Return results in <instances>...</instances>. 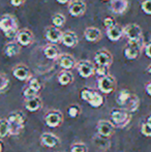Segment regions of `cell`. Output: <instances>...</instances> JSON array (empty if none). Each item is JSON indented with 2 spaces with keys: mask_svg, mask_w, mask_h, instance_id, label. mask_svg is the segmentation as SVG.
Here are the masks:
<instances>
[{
  "mask_svg": "<svg viewBox=\"0 0 151 152\" xmlns=\"http://www.w3.org/2000/svg\"><path fill=\"white\" fill-rule=\"evenodd\" d=\"M0 30L7 38H14L18 32V20L14 15L5 14L0 18Z\"/></svg>",
  "mask_w": 151,
  "mask_h": 152,
  "instance_id": "1",
  "label": "cell"
},
{
  "mask_svg": "<svg viewBox=\"0 0 151 152\" xmlns=\"http://www.w3.org/2000/svg\"><path fill=\"white\" fill-rule=\"evenodd\" d=\"M143 47V37L138 40H128L124 50H123L124 57L126 59H128V60H135V59H137L140 56L141 50Z\"/></svg>",
  "mask_w": 151,
  "mask_h": 152,
  "instance_id": "2",
  "label": "cell"
},
{
  "mask_svg": "<svg viewBox=\"0 0 151 152\" xmlns=\"http://www.w3.org/2000/svg\"><path fill=\"white\" fill-rule=\"evenodd\" d=\"M7 121L9 123L10 134H19L25 125V116L21 112H14L8 115Z\"/></svg>",
  "mask_w": 151,
  "mask_h": 152,
  "instance_id": "3",
  "label": "cell"
},
{
  "mask_svg": "<svg viewBox=\"0 0 151 152\" xmlns=\"http://www.w3.org/2000/svg\"><path fill=\"white\" fill-rule=\"evenodd\" d=\"M111 120L114 125L123 127L131 120V113L125 109H113L111 111Z\"/></svg>",
  "mask_w": 151,
  "mask_h": 152,
  "instance_id": "4",
  "label": "cell"
},
{
  "mask_svg": "<svg viewBox=\"0 0 151 152\" xmlns=\"http://www.w3.org/2000/svg\"><path fill=\"white\" fill-rule=\"evenodd\" d=\"M97 85H98V89L101 92L105 94H110L116 88V80L113 76L107 75V76L101 77L98 79Z\"/></svg>",
  "mask_w": 151,
  "mask_h": 152,
  "instance_id": "5",
  "label": "cell"
},
{
  "mask_svg": "<svg viewBox=\"0 0 151 152\" xmlns=\"http://www.w3.org/2000/svg\"><path fill=\"white\" fill-rule=\"evenodd\" d=\"M76 68L82 78L87 79L94 75L95 66L88 60H81L76 64Z\"/></svg>",
  "mask_w": 151,
  "mask_h": 152,
  "instance_id": "6",
  "label": "cell"
},
{
  "mask_svg": "<svg viewBox=\"0 0 151 152\" xmlns=\"http://www.w3.org/2000/svg\"><path fill=\"white\" fill-rule=\"evenodd\" d=\"M69 12L73 17H81L86 12V3L84 0H71L67 5Z\"/></svg>",
  "mask_w": 151,
  "mask_h": 152,
  "instance_id": "7",
  "label": "cell"
},
{
  "mask_svg": "<svg viewBox=\"0 0 151 152\" xmlns=\"http://www.w3.org/2000/svg\"><path fill=\"white\" fill-rule=\"evenodd\" d=\"M123 32H124V36L128 40H138L143 37L142 36V28L135 23L126 25L123 28Z\"/></svg>",
  "mask_w": 151,
  "mask_h": 152,
  "instance_id": "8",
  "label": "cell"
},
{
  "mask_svg": "<svg viewBox=\"0 0 151 152\" xmlns=\"http://www.w3.org/2000/svg\"><path fill=\"white\" fill-rule=\"evenodd\" d=\"M63 32L56 26H50L46 29L44 32V37L48 40L49 42H52V44H58L62 39Z\"/></svg>",
  "mask_w": 151,
  "mask_h": 152,
  "instance_id": "9",
  "label": "cell"
},
{
  "mask_svg": "<svg viewBox=\"0 0 151 152\" xmlns=\"http://www.w3.org/2000/svg\"><path fill=\"white\" fill-rule=\"evenodd\" d=\"M63 116L59 111H50L44 116V121L49 127H57L62 123Z\"/></svg>",
  "mask_w": 151,
  "mask_h": 152,
  "instance_id": "10",
  "label": "cell"
},
{
  "mask_svg": "<svg viewBox=\"0 0 151 152\" xmlns=\"http://www.w3.org/2000/svg\"><path fill=\"white\" fill-rule=\"evenodd\" d=\"M94 61L96 65H105L110 66L113 62V56L112 54L107 50H99L95 53L94 55Z\"/></svg>",
  "mask_w": 151,
  "mask_h": 152,
  "instance_id": "11",
  "label": "cell"
},
{
  "mask_svg": "<svg viewBox=\"0 0 151 152\" xmlns=\"http://www.w3.org/2000/svg\"><path fill=\"white\" fill-rule=\"evenodd\" d=\"M97 128V132L101 134L104 138H109L113 134L114 129H115V125L113 122H110L107 120H101L98 121L96 125Z\"/></svg>",
  "mask_w": 151,
  "mask_h": 152,
  "instance_id": "12",
  "label": "cell"
},
{
  "mask_svg": "<svg viewBox=\"0 0 151 152\" xmlns=\"http://www.w3.org/2000/svg\"><path fill=\"white\" fill-rule=\"evenodd\" d=\"M17 42L23 47H28L33 42V33L29 29H21L17 32Z\"/></svg>",
  "mask_w": 151,
  "mask_h": 152,
  "instance_id": "13",
  "label": "cell"
},
{
  "mask_svg": "<svg viewBox=\"0 0 151 152\" xmlns=\"http://www.w3.org/2000/svg\"><path fill=\"white\" fill-rule=\"evenodd\" d=\"M12 76L19 81H27L31 77L30 69L25 64H18L12 69Z\"/></svg>",
  "mask_w": 151,
  "mask_h": 152,
  "instance_id": "14",
  "label": "cell"
},
{
  "mask_svg": "<svg viewBox=\"0 0 151 152\" xmlns=\"http://www.w3.org/2000/svg\"><path fill=\"white\" fill-rule=\"evenodd\" d=\"M61 42H62L65 47H67V48H75L79 42V37L76 32L71 31V30L65 31V32H63Z\"/></svg>",
  "mask_w": 151,
  "mask_h": 152,
  "instance_id": "15",
  "label": "cell"
},
{
  "mask_svg": "<svg viewBox=\"0 0 151 152\" xmlns=\"http://www.w3.org/2000/svg\"><path fill=\"white\" fill-rule=\"evenodd\" d=\"M101 31L96 27H88L84 31V37L89 42H96L101 39Z\"/></svg>",
  "mask_w": 151,
  "mask_h": 152,
  "instance_id": "16",
  "label": "cell"
},
{
  "mask_svg": "<svg viewBox=\"0 0 151 152\" xmlns=\"http://www.w3.org/2000/svg\"><path fill=\"white\" fill-rule=\"evenodd\" d=\"M124 35L123 27L118 24H115L112 27L107 28V36L111 42H118Z\"/></svg>",
  "mask_w": 151,
  "mask_h": 152,
  "instance_id": "17",
  "label": "cell"
},
{
  "mask_svg": "<svg viewBox=\"0 0 151 152\" xmlns=\"http://www.w3.org/2000/svg\"><path fill=\"white\" fill-rule=\"evenodd\" d=\"M110 7L113 14L122 15L128 8V1L127 0H111Z\"/></svg>",
  "mask_w": 151,
  "mask_h": 152,
  "instance_id": "18",
  "label": "cell"
},
{
  "mask_svg": "<svg viewBox=\"0 0 151 152\" xmlns=\"http://www.w3.org/2000/svg\"><path fill=\"white\" fill-rule=\"evenodd\" d=\"M57 61H58V64L60 67H62L63 69H67V70L74 68L77 64L75 61V58L69 54H61L60 56L58 57Z\"/></svg>",
  "mask_w": 151,
  "mask_h": 152,
  "instance_id": "19",
  "label": "cell"
},
{
  "mask_svg": "<svg viewBox=\"0 0 151 152\" xmlns=\"http://www.w3.org/2000/svg\"><path fill=\"white\" fill-rule=\"evenodd\" d=\"M44 54L48 59H52V60H56L58 57L60 56V50L55 44H48L44 46Z\"/></svg>",
  "mask_w": 151,
  "mask_h": 152,
  "instance_id": "20",
  "label": "cell"
},
{
  "mask_svg": "<svg viewBox=\"0 0 151 152\" xmlns=\"http://www.w3.org/2000/svg\"><path fill=\"white\" fill-rule=\"evenodd\" d=\"M25 108L29 112H36L42 108V99L37 95L32 96V97L26 98L25 102Z\"/></svg>",
  "mask_w": 151,
  "mask_h": 152,
  "instance_id": "21",
  "label": "cell"
},
{
  "mask_svg": "<svg viewBox=\"0 0 151 152\" xmlns=\"http://www.w3.org/2000/svg\"><path fill=\"white\" fill-rule=\"evenodd\" d=\"M40 140H42V145L49 148H53L59 143V139L52 132H44L40 137Z\"/></svg>",
  "mask_w": 151,
  "mask_h": 152,
  "instance_id": "22",
  "label": "cell"
},
{
  "mask_svg": "<svg viewBox=\"0 0 151 152\" xmlns=\"http://www.w3.org/2000/svg\"><path fill=\"white\" fill-rule=\"evenodd\" d=\"M21 45L18 42H10L4 47V55L6 57H14L18 55L21 51Z\"/></svg>",
  "mask_w": 151,
  "mask_h": 152,
  "instance_id": "23",
  "label": "cell"
},
{
  "mask_svg": "<svg viewBox=\"0 0 151 152\" xmlns=\"http://www.w3.org/2000/svg\"><path fill=\"white\" fill-rule=\"evenodd\" d=\"M131 95H133V94L127 90V89H122V90H120L118 92V94H117L116 102L119 104V106L123 107V109H124L125 107H126V104H128Z\"/></svg>",
  "mask_w": 151,
  "mask_h": 152,
  "instance_id": "24",
  "label": "cell"
},
{
  "mask_svg": "<svg viewBox=\"0 0 151 152\" xmlns=\"http://www.w3.org/2000/svg\"><path fill=\"white\" fill-rule=\"evenodd\" d=\"M58 83L62 86H67V85L71 84L74 81V75L71 74L69 70L67 69H63L61 72H59L58 75Z\"/></svg>",
  "mask_w": 151,
  "mask_h": 152,
  "instance_id": "25",
  "label": "cell"
},
{
  "mask_svg": "<svg viewBox=\"0 0 151 152\" xmlns=\"http://www.w3.org/2000/svg\"><path fill=\"white\" fill-rule=\"evenodd\" d=\"M104 102H105L104 96L101 95V93H98L97 91H95L92 96V98L88 102V104H90L92 108H101V107L104 104Z\"/></svg>",
  "mask_w": 151,
  "mask_h": 152,
  "instance_id": "26",
  "label": "cell"
},
{
  "mask_svg": "<svg viewBox=\"0 0 151 152\" xmlns=\"http://www.w3.org/2000/svg\"><path fill=\"white\" fill-rule=\"evenodd\" d=\"M140 106V100H139V97H138L137 95H135V94H133L131 97V99H129L128 104H126V107H125V110H127L129 113H133L136 112V111L138 110V108H139Z\"/></svg>",
  "mask_w": 151,
  "mask_h": 152,
  "instance_id": "27",
  "label": "cell"
},
{
  "mask_svg": "<svg viewBox=\"0 0 151 152\" xmlns=\"http://www.w3.org/2000/svg\"><path fill=\"white\" fill-rule=\"evenodd\" d=\"M10 134V127L7 119H0V138H5Z\"/></svg>",
  "mask_w": 151,
  "mask_h": 152,
  "instance_id": "28",
  "label": "cell"
},
{
  "mask_svg": "<svg viewBox=\"0 0 151 152\" xmlns=\"http://www.w3.org/2000/svg\"><path fill=\"white\" fill-rule=\"evenodd\" d=\"M65 22H66V19H65V17L63 16L62 14H60V12H57V14L53 15L52 24L54 25V26L60 28V27H62L63 25L65 24Z\"/></svg>",
  "mask_w": 151,
  "mask_h": 152,
  "instance_id": "29",
  "label": "cell"
},
{
  "mask_svg": "<svg viewBox=\"0 0 151 152\" xmlns=\"http://www.w3.org/2000/svg\"><path fill=\"white\" fill-rule=\"evenodd\" d=\"M95 90H93V89H90V88H84L82 89L80 92V95H81V98L82 99H84L85 102H88L89 100L92 98L93 94H94Z\"/></svg>",
  "mask_w": 151,
  "mask_h": 152,
  "instance_id": "30",
  "label": "cell"
},
{
  "mask_svg": "<svg viewBox=\"0 0 151 152\" xmlns=\"http://www.w3.org/2000/svg\"><path fill=\"white\" fill-rule=\"evenodd\" d=\"M28 86L32 87L34 90L39 92L40 89H42V83H40L39 80H38L37 78H35V77H30L28 80Z\"/></svg>",
  "mask_w": 151,
  "mask_h": 152,
  "instance_id": "31",
  "label": "cell"
},
{
  "mask_svg": "<svg viewBox=\"0 0 151 152\" xmlns=\"http://www.w3.org/2000/svg\"><path fill=\"white\" fill-rule=\"evenodd\" d=\"M94 74L96 75L97 77H104L109 75V66H105V65H97L95 67Z\"/></svg>",
  "mask_w": 151,
  "mask_h": 152,
  "instance_id": "32",
  "label": "cell"
},
{
  "mask_svg": "<svg viewBox=\"0 0 151 152\" xmlns=\"http://www.w3.org/2000/svg\"><path fill=\"white\" fill-rule=\"evenodd\" d=\"M80 112H81V108L78 106V104H73L67 110V113H69V116L71 118H76L80 115Z\"/></svg>",
  "mask_w": 151,
  "mask_h": 152,
  "instance_id": "33",
  "label": "cell"
},
{
  "mask_svg": "<svg viewBox=\"0 0 151 152\" xmlns=\"http://www.w3.org/2000/svg\"><path fill=\"white\" fill-rule=\"evenodd\" d=\"M9 85V80L4 74L0 72V92L4 91Z\"/></svg>",
  "mask_w": 151,
  "mask_h": 152,
  "instance_id": "34",
  "label": "cell"
},
{
  "mask_svg": "<svg viewBox=\"0 0 151 152\" xmlns=\"http://www.w3.org/2000/svg\"><path fill=\"white\" fill-rule=\"evenodd\" d=\"M141 8L146 15L151 16V0H142Z\"/></svg>",
  "mask_w": 151,
  "mask_h": 152,
  "instance_id": "35",
  "label": "cell"
},
{
  "mask_svg": "<svg viewBox=\"0 0 151 152\" xmlns=\"http://www.w3.org/2000/svg\"><path fill=\"white\" fill-rule=\"evenodd\" d=\"M141 134L144 137H147V138L151 137V126L147 122H145V123H143L141 125Z\"/></svg>",
  "mask_w": 151,
  "mask_h": 152,
  "instance_id": "36",
  "label": "cell"
},
{
  "mask_svg": "<svg viewBox=\"0 0 151 152\" xmlns=\"http://www.w3.org/2000/svg\"><path fill=\"white\" fill-rule=\"evenodd\" d=\"M87 148L85 146V144L82 143H76L71 147V152H86Z\"/></svg>",
  "mask_w": 151,
  "mask_h": 152,
  "instance_id": "37",
  "label": "cell"
},
{
  "mask_svg": "<svg viewBox=\"0 0 151 152\" xmlns=\"http://www.w3.org/2000/svg\"><path fill=\"white\" fill-rule=\"evenodd\" d=\"M37 93L38 92L36 90H34V89L30 86H27L26 88L23 90V94H24L25 98H29V97H32V96H35V95H37Z\"/></svg>",
  "mask_w": 151,
  "mask_h": 152,
  "instance_id": "38",
  "label": "cell"
},
{
  "mask_svg": "<svg viewBox=\"0 0 151 152\" xmlns=\"http://www.w3.org/2000/svg\"><path fill=\"white\" fill-rule=\"evenodd\" d=\"M115 24H116V22H115V20L113 18H111V17H107V18L104 20V26L106 27V29L109 28V27H112Z\"/></svg>",
  "mask_w": 151,
  "mask_h": 152,
  "instance_id": "39",
  "label": "cell"
},
{
  "mask_svg": "<svg viewBox=\"0 0 151 152\" xmlns=\"http://www.w3.org/2000/svg\"><path fill=\"white\" fill-rule=\"evenodd\" d=\"M144 53L148 58L151 59V42H147V44L144 46Z\"/></svg>",
  "mask_w": 151,
  "mask_h": 152,
  "instance_id": "40",
  "label": "cell"
},
{
  "mask_svg": "<svg viewBox=\"0 0 151 152\" xmlns=\"http://www.w3.org/2000/svg\"><path fill=\"white\" fill-rule=\"evenodd\" d=\"M25 1H26V0H10V4H12V6L18 7V6L23 5V4L25 3Z\"/></svg>",
  "mask_w": 151,
  "mask_h": 152,
  "instance_id": "41",
  "label": "cell"
},
{
  "mask_svg": "<svg viewBox=\"0 0 151 152\" xmlns=\"http://www.w3.org/2000/svg\"><path fill=\"white\" fill-rule=\"evenodd\" d=\"M145 91H146V93H147L148 95H150V96H151V81H150V82H148L147 84H146V86H145Z\"/></svg>",
  "mask_w": 151,
  "mask_h": 152,
  "instance_id": "42",
  "label": "cell"
},
{
  "mask_svg": "<svg viewBox=\"0 0 151 152\" xmlns=\"http://www.w3.org/2000/svg\"><path fill=\"white\" fill-rule=\"evenodd\" d=\"M59 4H69L71 2V0H56Z\"/></svg>",
  "mask_w": 151,
  "mask_h": 152,
  "instance_id": "43",
  "label": "cell"
},
{
  "mask_svg": "<svg viewBox=\"0 0 151 152\" xmlns=\"http://www.w3.org/2000/svg\"><path fill=\"white\" fill-rule=\"evenodd\" d=\"M146 122H147V123L151 126V114H149L147 116V118H146Z\"/></svg>",
  "mask_w": 151,
  "mask_h": 152,
  "instance_id": "44",
  "label": "cell"
},
{
  "mask_svg": "<svg viewBox=\"0 0 151 152\" xmlns=\"http://www.w3.org/2000/svg\"><path fill=\"white\" fill-rule=\"evenodd\" d=\"M3 151V143L0 141V152H2Z\"/></svg>",
  "mask_w": 151,
  "mask_h": 152,
  "instance_id": "45",
  "label": "cell"
},
{
  "mask_svg": "<svg viewBox=\"0 0 151 152\" xmlns=\"http://www.w3.org/2000/svg\"><path fill=\"white\" fill-rule=\"evenodd\" d=\"M147 72H149V74L151 75V63L149 64V65H148V67H147Z\"/></svg>",
  "mask_w": 151,
  "mask_h": 152,
  "instance_id": "46",
  "label": "cell"
},
{
  "mask_svg": "<svg viewBox=\"0 0 151 152\" xmlns=\"http://www.w3.org/2000/svg\"><path fill=\"white\" fill-rule=\"evenodd\" d=\"M103 1H111V0H103Z\"/></svg>",
  "mask_w": 151,
  "mask_h": 152,
  "instance_id": "47",
  "label": "cell"
}]
</instances>
